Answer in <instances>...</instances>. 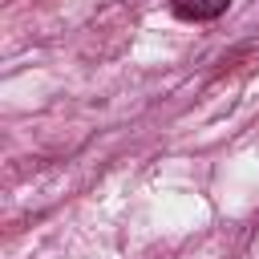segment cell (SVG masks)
<instances>
[{
  "mask_svg": "<svg viewBox=\"0 0 259 259\" xmlns=\"http://www.w3.org/2000/svg\"><path fill=\"white\" fill-rule=\"evenodd\" d=\"M170 8L182 20H214L231 8V0H170Z\"/></svg>",
  "mask_w": 259,
  "mask_h": 259,
  "instance_id": "1",
  "label": "cell"
}]
</instances>
